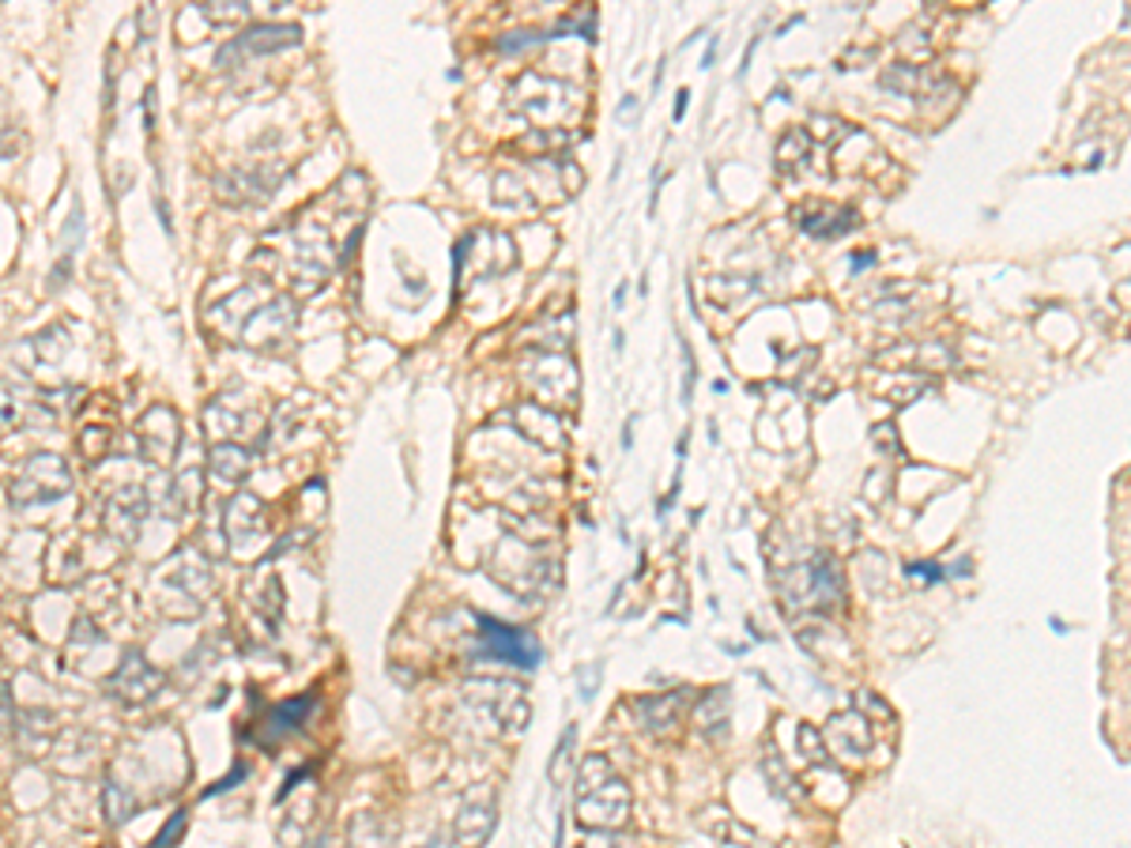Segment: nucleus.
Instances as JSON below:
<instances>
[{
	"mask_svg": "<svg viewBox=\"0 0 1131 848\" xmlns=\"http://www.w3.org/2000/svg\"><path fill=\"white\" fill-rule=\"evenodd\" d=\"M577 819L588 829H611L627 822L630 811V792L619 777L611 773V765L604 759H588L577 773Z\"/></svg>",
	"mask_w": 1131,
	"mask_h": 848,
	"instance_id": "1",
	"label": "nucleus"
},
{
	"mask_svg": "<svg viewBox=\"0 0 1131 848\" xmlns=\"http://www.w3.org/2000/svg\"><path fill=\"white\" fill-rule=\"evenodd\" d=\"M479 645H483V656H490V661L506 664V668H518V671L539 668V656H544L528 630L510 626V622H498V619H490V615H479Z\"/></svg>",
	"mask_w": 1131,
	"mask_h": 848,
	"instance_id": "2",
	"label": "nucleus"
},
{
	"mask_svg": "<svg viewBox=\"0 0 1131 848\" xmlns=\"http://www.w3.org/2000/svg\"><path fill=\"white\" fill-rule=\"evenodd\" d=\"M826 743H830L841 759H864V754L872 751V728H867V720L860 716V710L838 713L830 724H826Z\"/></svg>",
	"mask_w": 1131,
	"mask_h": 848,
	"instance_id": "3",
	"label": "nucleus"
},
{
	"mask_svg": "<svg viewBox=\"0 0 1131 848\" xmlns=\"http://www.w3.org/2000/svg\"><path fill=\"white\" fill-rule=\"evenodd\" d=\"M309 710H314V694H302V698H291V702H283V705H272L265 716V724H260V728H265V743L299 731L302 720L309 716Z\"/></svg>",
	"mask_w": 1131,
	"mask_h": 848,
	"instance_id": "4",
	"label": "nucleus"
},
{
	"mask_svg": "<svg viewBox=\"0 0 1131 848\" xmlns=\"http://www.w3.org/2000/svg\"><path fill=\"white\" fill-rule=\"evenodd\" d=\"M686 698H691V690H683V694H664V698H649V702H637L634 710L642 716H649V728L653 731H668L671 724L683 716L686 710Z\"/></svg>",
	"mask_w": 1131,
	"mask_h": 848,
	"instance_id": "5",
	"label": "nucleus"
},
{
	"mask_svg": "<svg viewBox=\"0 0 1131 848\" xmlns=\"http://www.w3.org/2000/svg\"><path fill=\"white\" fill-rule=\"evenodd\" d=\"M800 227L815 238H841L856 227V211L841 208V211H807V216H796Z\"/></svg>",
	"mask_w": 1131,
	"mask_h": 848,
	"instance_id": "6",
	"label": "nucleus"
},
{
	"mask_svg": "<svg viewBox=\"0 0 1131 848\" xmlns=\"http://www.w3.org/2000/svg\"><path fill=\"white\" fill-rule=\"evenodd\" d=\"M299 43V27H276V23H265V27H253L250 35L238 38V46L245 53H265V49H280V46H294Z\"/></svg>",
	"mask_w": 1131,
	"mask_h": 848,
	"instance_id": "7",
	"label": "nucleus"
},
{
	"mask_svg": "<svg viewBox=\"0 0 1131 848\" xmlns=\"http://www.w3.org/2000/svg\"><path fill=\"white\" fill-rule=\"evenodd\" d=\"M495 829V819H490V807H464L461 822H457V841L461 848H479Z\"/></svg>",
	"mask_w": 1131,
	"mask_h": 848,
	"instance_id": "8",
	"label": "nucleus"
},
{
	"mask_svg": "<svg viewBox=\"0 0 1131 848\" xmlns=\"http://www.w3.org/2000/svg\"><path fill=\"white\" fill-rule=\"evenodd\" d=\"M102 807H106V819H110L113 826H121V822H129V814H133L136 800L125 792V788L110 780V785H106V792H102Z\"/></svg>",
	"mask_w": 1131,
	"mask_h": 848,
	"instance_id": "9",
	"label": "nucleus"
},
{
	"mask_svg": "<svg viewBox=\"0 0 1131 848\" xmlns=\"http://www.w3.org/2000/svg\"><path fill=\"white\" fill-rule=\"evenodd\" d=\"M185 826H188V811H174L170 814V826L159 829V837L151 841V848H174L178 841H182Z\"/></svg>",
	"mask_w": 1131,
	"mask_h": 848,
	"instance_id": "10",
	"label": "nucleus"
},
{
	"mask_svg": "<svg viewBox=\"0 0 1131 848\" xmlns=\"http://www.w3.org/2000/svg\"><path fill=\"white\" fill-rule=\"evenodd\" d=\"M905 578L909 581H921V584H939L950 578V570H942L939 562H909L905 566Z\"/></svg>",
	"mask_w": 1131,
	"mask_h": 848,
	"instance_id": "11",
	"label": "nucleus"
},
{
	"mask_svg": "<svg viewBox=\"0 0 1131 848\" xmlns=\"http://www.w3.org/2000/svg\"><path fill=\"white\" fill-rule=\"evenodd\" d=\"M800 751L807 754V762H823L826 759V747H823V736H818L811 724H800V736H796Z\"/></svg>",
	"mask_w": 1131,
	"mask_h": 848,
	"instance_id": "12",
	"label": "nucleus"
},
{
	"mask_svg": "<svg viewBox=\"0 0 1131 848\" xmlns=\"http://www.w3.org/2000/svg\"><path fill=\"white\" fill-rule=\"evenodd\" d=\"M860 705H867V710H872L875 716H895V713H890V705L879 702V694H872V690H860V694H856V710H860Z\"/></svg>",
	"mask_w": 1131,
	"mask_h": 848,
	"instance_id": "13",
	"label": "nucleus"
},
{
	"mask_svg": "<svg viewBox=\"0 0 1131 848\" xmlns=\"http://www.w3.org/2000/svg\"><path fill=\"white\" fill-rule=\"evenodd\" d=\"M970 570H973V562H970V558H962V562H954V570H950V573H958V578H970Z\"/></svg>",
	"mask_w": 1131,
	"mask_h": 848,
	"instance_id": "14",
	"label": "nucleus"
},
{
	"mask_svg": "<svg viewBox=\"0 0 1131 848\" xmlns=\"http://www.w3.org/2000/svg\"><path fill=\"white\" fill-rule=\"evenodd\" d=\"M867 265H875V253H864V257L856 253V257H852V268H867Z\"/></svg>",
	"mask_w": 1131,
	"mask_h": 848,
	"instance_id": "15",
	"label": "nucleus"
},
{
	"mask_svg": "<svg viewBox=\"0 0 1131 848\" xmlns=\"http://www.w3.org/2000/svg\"><path fill=\"white\" fill-rule=\"evenodd\" d=\"M671 113H676V121L686 113V90H679V98H676V110H671Z\"/></svg>",
	"mask_w": 1131,
	"mask_h": 848,
	"instance_id": "16",
	"label": "nucleus"
}]
</instances>
